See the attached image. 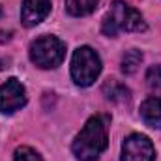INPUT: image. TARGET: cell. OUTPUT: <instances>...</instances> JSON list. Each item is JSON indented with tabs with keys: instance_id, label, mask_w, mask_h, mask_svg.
I'll return each instance as SVG.
<instances>
[{
	"instance_id": "cell-1",
	"label": "cell",
	"mask_w": 161,
	"mask_h": 161,
	"mask_svg": "<svg viewBox=\"0 0 161 161\" xmlns=\"http://www.w3.org/2000/svg\"><path fill=\"white\" fill-rule=\"evenodd\" d=\"M109 133L103 116H92L73 141V154L79 161H96L107 148Z\"/></svg>"
},
{
	"instance_id": "cell-2",
	"label": "cell",
	"mask_w": 161,
	"mask_h": 161,
	"mask_svg": "<svg viewBox=\"0 0 161 161\" xmlns=\"http://www.w3.org/2000/svg\"><path fill=\"white\" fill-rule=\"evenodd\" d=\"M141 30H146V23L135 8L120 0L111 4V9L103 19V34L116 36L118 32H141Z\"/></svg>"
},
{
	"instance_id": "cell-3",
	"label": "cell",
	"mask_w": 161,
	"mask_h": 161,
	"mask_svg": "<svg viewBox=\"0 0 161 161\" xmlns=\"http://www.w3.org/2000/svg\"><path fill=\"white\" fill-rule=\"evenodd\" d=\"M66 45L54 36H41L30 45V60L41 69H53L62 64Z\"/></svg>"
},
{
	"instance_id": "cell-4",
	"label": "cell",
	"mask_w": 161,
	"mask_h": 161,
	"mask_svg": "<svg viewBox=\"0 0 161 161\" xmlns=\"http://www.w3.org/2000/svg\"><path fill=\"white\" fill-rule=\"evenodd\" d=\"M101 73V60L90 47H79L71 58V77L79 86H90Z\"/></svg>"
},
{
	"instance_id": "cell-5",
	"label": "cell",
	"mask_w": 161,
	"mask_h": 161,
	"mask_svg": "<svg viewBox=\"0 0 161 161\" xmlns=\"http://www.w3.org/2000/svg\"><path fill=\"white\" fill-rule=\"evenodd\" d=\"M156 148L152 141L142 133H131L124 139L122 144V161H154Z\"/></svg>"
},
{
	"instance_id": "cell-6",
	"label": "cell",
	"mask_w": 161,
	"mask_h": 161,
	"mask_svg": "<svg viewBox=\"0 0 161 161\" xmlns=\"http://www.w3.org/2000/svg\"><path fill=\"white\" fill-rule=\"evenodd\" d=\"M26 103V90L17 79H8L0 86V113H15L17 109L25 107Z\"/></svg>"
},
{
	"instance_id": "cell-7",
	"label": "cell",
	"mask_w": 161,
	"mask_h": 161,
	"mask_svg": "<svg viewBox=\"0 0 161 161\" xmlns=\"http://www.w3.org/2000/svg\"><path fill=\"white\" fill-rule=\"evenodd\" d=\"M51 0H23L21 21L25 26H36L49 15Z\"/></svg>"
},
{
	"instance_id": "cell-8",
	"label": "cell",
	"mask_w": 161,
	"mask_h": 161,
	"mask_svg": "<svg viewBox=\"0 0 161 161\" xmlns=\"http://www.w3.org/2000/svg\"><path fill=\"white\" fill-rule=\"evenodd\" d=\"M141 116L146 125L161 129V97H148L141 105Z\"/></svg>"
},
{
	"instance_id": "cell-9",
	"label": "cell",
	"mask_w": 161,
	"mask_h": 161,
	"mask_svg": "<svg viewBox=\"0 0 161 161\" xmlns=\"http://www.w3.org/2000/svg\"><path fill=\"white\" fill-rule=\"evenodd\" d=\"M103 94L109 101H114V103H124V101H129L131 94H129V88L125 84H122L118 80H107L103 84Z\"/></svg>"
},
{
	"instance_id": "cell-10",
	"label": "cell",
	"mask_w": 161,
	"mask_h": 161,
	"mask_svg": "<svg viewBox=\"0 0 161 161\" xmlns=\"http://www.w3.org/2000/svg\"><path fill=\"white\" fill-rule=\"evenodd\" d=\"M97 8V0H66V9L73 17H82Z\"/></svg>"
},
{
	"instance_id": "cell-11",
	"label": "cell",
	"mask_w": 161,
	"mask_h": 161,
	"mask_svg": "<svg viewBox=\"0 0 161 161\" xmlns=\"http://www.w3.org/2000/svg\"><path fill=\"white\" fill-rule=\"evenodd\" d=\"M141 62H142V53L137 51V49H129L122 56V71L127 73V75H131V73H135L139 69Z\"/></svg>"
},
{
	"instance_id": "cell-12",
	"label": "cell",
	"mask_w": 161,
	"mask_h": 161,
	"mask_svg": "<svg viewBox=\"0 0 161 161\" xmlns=\"http://www.w3.org/2000/svg\"><path fill=\"white\" fill-rule=\"evenodd\" d=\"M146 84L152 92L161 94V66H152L146 73Z\"/></svg>"
},
{
	"instance_id": "cell-13",
	"label": "cell",
	"mask_w": 161,
	"mask_h": 161,
	"mask_svg": "<svg viewBox=\"0 0 161 161\" xmlns=\"http://www.w3.org/2000/svg\"><path fill=\"white\" fill-rule=\"evenodd\" d=\"M13 159L15 161H43L40 154H38L36 150L28 148V146H21V148H17L15 154H13Z\"/></svg>"
},
{
	"instance_id": "cell-14",
	"label": "cell",
	"mask_w": 161,
	"mask_h": 161,
	"mask_svg": "<svg viewBox=\"0 0 161 161\" xmlns=\"http://www.w3.org/2000/svg\"><path fill=\"white\" fill-rule=\"evenodd\" d=\"M0 17H2V9H0Z\"/></svg>"
}]
</instances>
